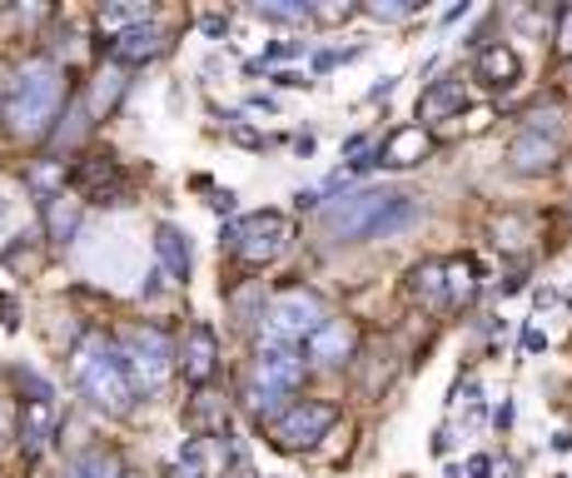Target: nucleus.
<instances>
[{"mask_svg":"<svg viewBox=\"0 0 572 478\" xmlns=\"http://www.w3.org/2000/svg\"><path fill=\"white\" fill-rule=\"evenodd\" d=\"M354 11H358V5H348V0H344V5H313V21L339 25V21H348V15H354Z\"/></svg>","mask_w":572,"mask_h":478,"instance_id":"nucleus-29","label":"nucleus"},{"mask_svg":"<svg viewBox=\"0 0 572 478\" xmlns=\"http://www.w3.org/2000/svg\"><path fill=\"white\" fill-rule=\"evenodd\" d=\"M464 110V80H433L419 95V120H443Z\"/></svg>","mask_w":572,"mask_h":478,"instance_id":"nucleus-20","label":"nucleus"},{"mask_svg":"<svg viewBox=\"0 0 572 478\" xmlns=\"http://www.w3.org/2000/svg\"><path fill=\"white\" fill-rule=\"evenodd\" d=\"M419 219V205L399 190H354L324 209V235L334 244H358V239L399 235Z\"/></svg>","mask_w":572,"mask_h":478,"instance_id":"nucleus-1","label":"nucleus"},{"mask_svg":"<svg viewBox=\"0 0 572 478\" xmlns=\"http://www.w3.org/2000/svg\"><path fill=\"white\" fill-rule=\"evenodd\" d=\"M523 349H528V354H542V349H548V339H542V329H528V334H523Z\"/></svg>","mask_w":572,"mask_h":478,"instance_id":"nucleus-35","label":"nucleus"},{"mask_svg":"<svg viewBox=\"0 0 572 478\" xmlns=\"http://www.w3.org/2000/svg\"><path fill=\"white\" fill-rule=\"evenodd\" d=\"M234 315H239V325L260 329V325H264V315H260V289H244V294H234Z\"/></svg>","mask_w":572,"mask_h":478,"instance_id":"nucleus-27","label":"nucleus"},{"mask_svg":"<svg viewBox=\"0 0 572 478\" xmlns=\"http://www.w3.org/2000/svg\"><path fill=\"white\" fill-rule=\"evenodd\" d=\"M125 478H135V474H125Z\"/></svg>","mask_w":572,"mask_h":478,"instance_id":"nucleus-41","label":"nucleus"},{"mask_svg":"<svg viewBox=\"0 0 572 478\" xmlns=\"http://www.w3.org/2000/svg\"><path fill=\"white\" fill-rule=\"evenodd\" d=\"M468 474H473V478H488V474H493V458H488V454L468 458Z\"/></svg>","mask_w":572,"mask_h":478,"instance_id":"nucleus-34","label":"nucleus"},{"mask_svg":"<svg viewBox=\"0 0 572 478\" xmlns=\"http://www.w3.org/2000/svg\"><path fill=\"white\" fill-rule=\"evenodd\" d=\"M164 50V31L160 25H135V31L115 35V60L119 66H145Z\"/></svg>","mask_w":572,"mask_h":478,"instance_id":"nucleus-15","label":"nucleus"},{"mask_svg":"<svg viewBox=\"0 0 572 478\" xmlns=\"http://www.w3.org/2000/svg\"><path fill=\"white\" fill-rule=\"evenodd\" d=\"M215 369H219V344H215V334H209L205 325H190V329H184V344H180V374L199 389V384L215 379Z\"/></svg>","mask_w":572,"mask_h":478,"instance_id":"nucleus-10","label":"nucleus"},{"mask_svg":"<svg viewBox=\"0 0 572 478\" xmlns=\"http://www.w3.org/2000/svg\"><path fill=\"white\" fill-rule=\"evenodd\" d=\"M309 358L313 364H329V369H339V364H348L354 358V349H358V329H354V319H334L329 315L324 325L313 329L309 339Z\"/></svg>","mask_w":572,"mask_h":478,"instance_id":"nucleus-9","label":"nucleus"},{"mask_svg":"<svg viewBox=\"0 0 572 478\" xmlns=\"http://www.w3.org/2000/svg\"><path fill=\"white\" fill-rule=\"evenodd\" d=\"M66 110V70L45 60V55H31L21 60L5 86V120H11L15 135H45L55 130V120Z\"/></svg>","mask_w":572,"mask_h":478,"instance_id":"nucleus-2","label":"nucleus"},{"mask_svg":"<svg viewBox=\"0 0 572 478\" xmlns=\"http://www.w3.org/2000/svg\"><path fill=\"white\" fill-rule=\"evenodd\" d=\"M209 205H215L219 215H229V209H234V195H229V190H215V200H209Z\"/></svg>","mask_w":572,"mask_h":478,"instance_id":"nucleus-37","label":"nucleus"},{"mask_svg":"<svg viewBox=\"0 0 572 478\" xmlns=\"http://www.w3.org/2000/svg\"><path fill=\"white\" fill-rule=\"evenodd\" d=\"M60 478H125V458L115 448H85L70 458V468Z\"/></svg>","mask_w":572,"mask_h":478,"instance_id":"nucleus-22","label":"nucleus"},{"mask_svg":"<svg viewBox=\"0 0 572 478\" xmlns=\"http://www.w3.org/2000/svg\"><path fill=\"white\" fill-rule=\"evenodd\" d=\"M5 429H11V409L0 403V439H5Z\"/></svg>","mask_w":572,"mask_h":478,"instance_id":"nucleus-40","label":"nucleus"},{"mask_svg":"<svg viewBox=\"0 0 572 478\" xmlns=\"http://www.w3.org/2000/svg\"><path fill=\"white\" fill-rule=\"evenodd\" d=\"M125 90H130L125 70H115V66H110V70H100V76L90 80V100H85V110H90V115H95V120H105L110 110H115L119 100H125Z\"/></svg>","mask_w":572,"mask_h":478,"instance_id":"nucleus-21","label":"nucleus"},{"mask_svg":"<svg viewBox=\"0 0 572 478\" xmlns=\"http://www.w3.org/2000/svg\"><path fill=\"white\" fill-rule=\"evenodd\" d=\"M225 239L234 244V254L244 264H274L294 244V225L279 209H254V215L234 219V225L225 229Z\"/></svg>","mask_w":572,"mask_h":478,"instance_id":"nucleus-8","label":"nucleus"},{"mask_svg":"<svg viewBox=\"0 0 572 478\" xmlns=\"http://www.w3.org/2000/svg\"><path fill=\"white\" fill-rule=\"evenodd\" d=\"M274 86H289V90H304V86H309V80H304L299 70H279V76H274Z\"/></svg>","mask_w":572,"mask_h":478,"instance_id":"nucleus-33","label":"nucleus"},{"mask_svg":"<svg viewBox=\"0 0 572 478\" xmlns=\"http://www.w3.org/2000/svg\"><path fill=\"white\" fill-rule=\"evenodd\" d=\"M428 155H433L428 125H399V130L384 140V150H378V164H389V170H409V164H423Z\"/></svg>","mask_w":572,"mask_h":478,"instance_id":"nucleus-11","label":"nucleus"},{"mask_svg":"<svg viewBox=\"0 0 572 478\" xmlns=\"http://www.w3.org/2000/svg\"><path fill=\"white\" fill-rule=\"evenodd\" d=\"M150 5H105V11H100V25H105V31H135V25H150Z\"/></svg>","mask_w":572,"mask_h":478,"instance_id":"nucleus-25","label":"nucleus"},{"mask_svg":"<svg viewBox=\"0 0 572 478\" xmlns=\"http://www.w3.org/2000/svg\"><path fill=\"white\" fill-rule=\"evenodd\" d=\"M448 448H454V434H448V429H438V434H433V454H448Z\"/></svg>","mask_w":572,"mask_h":478,"instance_id":"nucleus-36","label":"nucleus"},{"mask_svg":"<svg viewBox=\"0 0 572 478\" xmlns=\"http://www.w3.org/2000/svg\"><path fill=\"white\" fill-rule=\"evenodd\" d=\"M155 254H160V274H170V280H190V270H195L190 235H184L180 225H160V229H155Z\"/></svg>","mask_w":572,"mask_h":478,"instance_id":"nucleus-12","label":"nucleus"},{"mask_svg":"<svg viewBox=\"0 0 572 478\" xmlns=\"http://www.w3.org/2000/svg\"><path fill=\"white\" fill-rule=\"evenodd\" d=\"M299 50H304L299 41H274L270 45V60H289V55H299Z\"/></svg>","mask_w":572,"mask_h":478,"instance_id":"nucleus-32","label":"nucleus"},{"mask_svg":"<svg viewBox=\"0 0 572 478\" xmlns=\"http://www.w3.org/2000/svg\"><path fill=\"white\" fill-rule=\"evenodd\" d=\"M523 76V60H518V50H507V45H488L483 55H478V80H488V86H497V90H507L513 80Z\"/></svg>","mask_w":572,"mask_h":478,"instance_id":"nucleus-18","label":"nucleus"},{"mask_svg":"<svg viewBox=\"0 0 572 478\" xmlns=\"http://www.w3.org/2000/svg\"><path fill=\"white\" fill-rule=\"evenodd\" d=\"M409 294L419 299L423 309H443V305H448V284H443V260H423V264H413V274H409Z\"/></svg>","mask_w":572,"mask_h":478,"instance_id":"nucleus-17","label":"nucleus"},{"mask_svg":"<svg viewBox=\"0 0 572 478\" xmlns=\"http://www.w3.org/2000/svg\"><path fill=\"white\" fill-rule=\"evenodd\" d=\"M294 205H299V209H313V205H319V190H299V195H294Z\"/></svg>","mask_w":572,"mask_h":478,"instance_id":"nucleus-38","label":"nucleus"},{"mask_svg":"<svg viewBox=\"0 0 572 478\" xmlns=\"http://www.w3.org/2000/svg\"><path fill=\"white\" fill-rule=\"evenodd\" d=\"M443 284H448V305H468L478 289V264L473 260H448L443 264Z\"/></svg>","mask_w":572,"mask_h":478,"instance_id":"nucleus-24","label":"nucleus"},{"mask_svg":"<svg viewBox=\"0 0 572 478\" xmlns=\"http://www.w3.org/2000/svg\"><path fill=\"white\" fill-rule=\"evenodd\" d=\"M523 235H528V225H523L518 215L497 219V244H503V250H518V244H523Z\"/></svg>","mask_w":572,"mask_h":478,"instance_id":"nucleus-28","label":"nucleus"},{"mask_svg":"<svg viewBox=\"0 0 572 478\" xmlns=\"http://www.w3.org/2000/svg\"><path fill=\"white\" fill-rule=\"evenodd\" d=\"M0 325H5V329L21 325V309H15V299H5V294H0Z\"/></svg>","mask_w":572,"mask_h":478,"instance_id":"nucleus-31","label":"nucleus"},{"mask_svg":"<svg viewBox=\"0 0 572 478\" xmlns=\"http://www.w3.org/2000/svg\"><path fill=\"white\" fill-rule=\"evenodd\" d=\"M199 31H205V35H225V21H219V15H205V21H199Z\"/></svg>","mask_w":572,"mask_h":478,"instance_id":"nucleus-39","label":"nucleus"},{"mask_svg":"<svg viewBox=\"0 0 572 478\" xmlns=\"http://www.w3.org/2000/svg\"><path fill=\"white\" fill-rule=\"evenodd\" d=\"M364 11L374 15V21H389L393 25V21H409V15L419 11V0H368Z\"/></svg>","mask_w":572,"mask_h":478,"instance_id":"nucleus-26","label":"nucleus"},{"mask_svg":"<svg viewBox=\"0 0 572 478\" xmlns=\"http://www.w3.org/2000/svg\"><path fill=\"white\" fill-rule=\"evenodd\" d=\"M329 319L324 299L313 289H304V284H289V289H279L270 299V309H264V325H260V349H294L299 339H309L313 329Z\"/></svg>","mask_w":572,"mask_h":478,"instance_id":"nucleus-4","label":"nucleus"},{"mask_svg":"<svg viewBox=\"0 0 572 478\" xmlns=\"http://www.w3.org/2000/svg\"><path fill=\"white\" fill-rule=\"evenodd\" d=\"M76 384H80V394L105 413H125L135 403V384H130V374H125V358H119L115 339L95 334V329L76 344Z\"/></svg>","mask_w":572,"mask_h":478,"instance_id":"nucleus-3","label":"nucleus"},{"mask_svg":"<svg viewBox=\"0 0 572 478\" xmlns=\"http://www.w3.org/2000/svg\"><path fill=\"white\" fill-rule=\"evenodd\" d=\"M80 185H85V195L95 200V205H115L119 200V170L110 155H100L95 164H80Z\"/></svg>","mask_w":572,"mask_h":478,"instance_id":"nucleus-19","label":"nucleus"},{"mask_svg":"<svg viewBox=\"0 0 572 478\" xmlns=\"http://www.w3.org/2000/svg\"><path fill=\"white\" fill-rule=\"evenodd\" d=\"M299 384H304V358L294 354V349H260V354H254V369H249V403H254L264 419H274Z\"/></svg>","mask_w":572,"mask_h":478,"instance_id":"nucleus-6","label":"nucleus"},{"mask_svg":"<svg viewBox=\"0 0 572 478\" xmlns=\"http://www.w3.org/2000/svg\"><path fill=\"white\" fill-rule=\"evenodd\" d=\"M119 358H125V374H130L135 394H155L174 369V344L164 329L155 325H125L115 339Z\"/></svg>","mask_w":572,"mask_h":478,"instance_id":"nucleus-5","label":"nucleus"},{"mask_svg":"<svg viewBox=\"0 0 572 478\" xmlns=\"http://www.w3.org/2000/svg\"><path fill=\"white\" fill-rule=\"evenodd\" d=\"M558 50L572 55V5H562L558 11Z\"/></svg>","mask_w":572,"mask_h":478,"instance_id":"nucleus-30","label":"nucleus"},{"mask_svg":"<svg viewBox=\"0 0 572 478\" xmlns=\"http://www.w3.org/2000/svg\"><path fill=\"white\" fill-rule=\"evenodd\" d=\"M507 160H513V170H523V174H542V170L558 164V140L523 130L518 140H513V150H507Z\"/></svg>","mask_w":572,"mask_h":478,"instance_id":"nucleus-14","label":"nucleus"},{"mask_svg":"<svg viewBox=\"0 0 572 478\" xmlns=\"http://www.w3.org/2000/svg\"><path fill=\"white\" fill-rule=\"evenodd\" d=\"M80 225H85V200L45 195V235H50L55 244H70V239L80 235Z\"/></svg>","mask_w":572,"mask_h":478,"instance_id":"nucleus-13","label":"nucleus"},{"mask_svg":"<svg viewBox=\"0 0 572 478\" xmlns=\"http://www.w3.org/2000/svg\"><path fill=\"white\" fill-rule=\"evenodd\" d=\"M339 424V409L324 399H299V403H284L274 419H264L270 429V444L284 448V454H299V448H313L329 429Z\"/></svg>","mask_w":572,"mask_h":478,"instance_id":"nucleus-7","label":"nucleus"},{"mask_svg":"<svg viewBox=\"0 0 572 478\" xmlns=\"http://www.w3.org/2000/svg\"><path fill=\"white\" fill-rule=\"evenodd\" d=\"M249 11L260 15V21H274V25H304V21H313L309 0H254Z\"/></svg>","mask_w":572,"mask_h":478,"instance_id":"nucleus-23","label":"nucleus"},{"mask_svg":"<svg viewBox=\"0 0 572 478\" xmlns=\"http://www.w3.org/2000/svg\"><path fill=\"white\" fill-rule=\"evenodd\" d=\"M55 434V399H25V413H21V439H25V454H41Z\"/></svg>","mask_w":572,"mask_h":478,"instance_id":"nucleus-16","label":"nucleus"}]
</instances>
